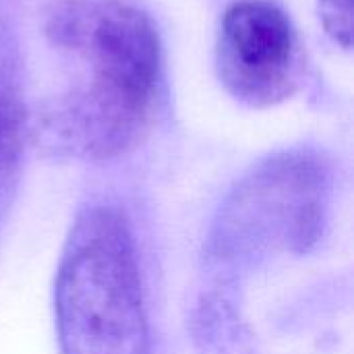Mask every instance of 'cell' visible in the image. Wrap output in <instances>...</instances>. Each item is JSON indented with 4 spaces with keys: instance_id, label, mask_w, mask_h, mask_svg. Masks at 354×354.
<instances>
[{
    "instance_id": "obj_1",
    "label": "cell",
    "mask_w": 354,
    "mask_h": 354,
    "mask_svg": "<svg viewBox=\"0 0 354 354\" xmlns=\"http://www.w3.org/2000/svg\"><path fill=\"white\" fill-rule=\"evenodd\" d=\"M44 35L83 73L31 116V141L81 162L139 147L162 102L164 46L153 19L127 0H60L46 15Z\"/></svg>"
},
{
    "instance_id": "obj_2",
    "label": "cell",
    "mask_w": 354,
    "mask_h": 354,
    "mask_svg": "<svg viewBox=\"0 0 354 354\" xmlns=\"http://www.w3.org/2000/svg\"><path fill=\"white\" fill-rule=\"evenodd\" d=\"M60 354H149V326L135 236L116 205L85 207L54 280Z\"/></svg>"
},
{
    "instance_id": "obj_3",
    "label": "cell",
    "mask_w": 354,
    "mask_h": 354,
    "mask_svg": "<svg viewBox=\"0 0 354 354\" xmlns=\"http://www.w3.org/2000/svg\"><path fill=\"white\" fill-rule=\"evenodd\" d=\"M332 170L311 149H286L255 164L230 191L209 236L218 261L307 253L328 220Z\"/></svg>"
},
{
    "instance_id": "obj_4",
    "label": "cell",
    "mask_w": 354,
    "mask_h": 354,
    "mask_svg": "<svg viewBox=\"0 0 354 354\" xmlns=\"http://www.w3.org/2000/svg\"><path fill=\"white\" fill-rule=\"evenodd\" d=\"M214 62L222 87L251 108L286 102L305 77L301 37L272 0H236L224 10Z\"/></svg>"
},
{
    "instance_id": "obj_5",
    "label": "cell",
    "mask_w": 354,
    "mask_h": 354,
    "mask_svg": "<svg viewBox=\"0 0 354 354\" xmlns=\"http://www.w3.org/2000/svg\"><path fill=\"white\" fill-rule=\"evenodd\" d=\"M29 141L31 112L21 83L19 52L10 31L0 27V230L17 195Z\"/></svg>"
},
{
    "instance_id": "obj_6",
    "label": "cell",
    "mask_w": 354,
    "mask_h": 354,
    "mask_svg": "<svg viewBox=\"0 0 354 354\" xmlns=\"http://www.w3.org/2000/svg\"><path fill=\"white\" fill-rule=\"evenodd\" d=\"M324 31L344 50L353 46V0H317Z\"/></svg>"
}]
</instances>
